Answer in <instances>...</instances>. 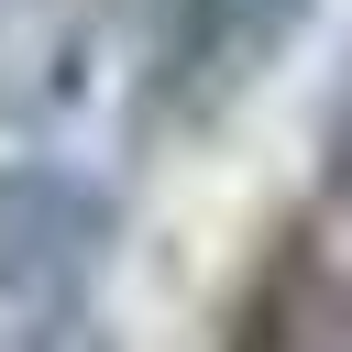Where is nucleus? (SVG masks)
<instances>
[{"instance_id":"obj_1","label":"nucleus","mask_w":352,"mask_h":352,"mask_svg":"<svg viewBox=\"0 0 352 352\" xmlns=\"http://www.w3.org/2000/svg\"><path fill=\"white\" fill-rule=\"evenodd\" d=\"M297 22H308V0H143V99H154V121L231 110Z\"/></svg>"},{"instance_id":"obj_2","label":"nucleus","mask_w":352,"mask_h":352,"mask_svg":"<svg viewBox=\"0 0 352 352\" xmlns=\"http://www.w3.org/2000/svg\"><path fill=\"white\" fill-rule=\"evenodd\" d=\"M110 242V187H88L77 165H0V308H77Z\"/></svg>"},{"instance_id":"obj_3","label":"nucleus","mask_w":352,"mask_h":352,"mask_svg":"<svg viewBox=\"0 0 352 352\" xmlns=\"http://www.w3.org/2000/svg\"><path fill=\"white\" fill-rule=\"evenodd\" d=\"M77 88H88V11L0 0V121H55Z\"/></svg>"},{"instance_id":"obj_4","label":"nucleus","mask_w":352,"mask_h":352,"mask_svg":"<svg viewBox=\"0 0 352 352\" xmlns=\"http://www.w3.org/2000/svg\"><path fill=\"white\" fill-rule=\"evenodd\" d=\"M0 352H121V341H110V330H99L88 308H44V319H22V330H11Z\"/></svg>"},{"instance_id":"obj_5","label":"nucleus","mask_w":352,"mask_h":352,"mask_svg":"<svg viewBox=\"0 0 352 352\" xmlns=\"http://www.w3.org/2000/svg\"><path fill=\"white\" fill-rule=\"evenodd\" d=\"M319 154H330V187L352 198V66H341V88H330V132H319Z\"/></svg>"}]
</instances>
